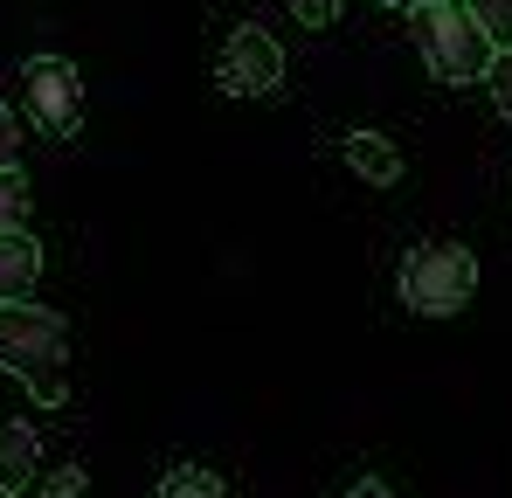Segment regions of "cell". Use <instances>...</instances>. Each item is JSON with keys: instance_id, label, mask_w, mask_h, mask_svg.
Returning a JSON list of instances; mask_svg holds the SVG:
<instances>
[{"instance_id": "1", "label": "cell", "mask_w": 512, "mask_h": 498, "mask_svg": "<svg viewBox=\"0 0 512 498\" xmlns=\"http://www.w3.org/2000/svg\"><path fill=\"white\" fill-rule=\"evenodd\" d=\"M63 360H70V326L49 305H14V298L0 305V367L21 374L35 388V402H63V388H70Z\"/></svg>"}, {"instance_id": "2", "label": "cell", "mask_w": 512, "mask_h": 498, "mask_svg": "<svg viewBox=\"0 0 512 498\" xmlns=\"http://www.w3.org/2000/svg\"><path fill=\"white\" fill-rule=\"evenodd\" d=\"M416 21V49H423V63L436 70L443 83H478L492 70V42H485V28L471 21V7L464 0H429V7H409Z\"/></svg>"}, {"instance_id": "3", "label": "cell", "mask_w": 512, "mask_h": 498, "mask_svg": "<svg viewBox=\"0 0 512 498\" xmlns=\"http://www.w3.org/2000/svg\"><path fill=\"white\" fill-rule=\"evenodd\" d=\"M478 291V256L464 243H416L402 256V305L416 319H450Z\"/></svg>"}, {"instance_id": "4", "label": "cell", "mask_w": 512, "mask_h": 498, "mask_svg": "<svg viewBox=\"0 0 512 498\" xmlns=\"http://www.w3.org/2000/svg\"><path fill=\"white\" fill-rule=\"evenodd\" d=\"M21 90H28V111H35V125H42L49 139H70V132H77V118H84V83H77V70H70L63 56L21 63Z\"/></svg>"}, {"instance_id": "5", "label": "cell", "mask_w": 512, "mask_h": 498, "mask_svg": "<svg viewBox=\"0 0 512 498\" xmlns=\"http://www.w3.org/2000/svg\"><path fill=\"white\" fill-rule=\"evenodd\" d=\"M222 90L229 97H263V90H277L284 83V49L263 35V28H236L229 35V49H222Z\"/></svg>"}, {"instance_id": "6", "label": "cell", "mask_w": 512, "mask_h": 498, "mask_svg": "<svg viewBox=\"0 0 512 498\" xmlns=\"http://www.w3.org/2000/svg\"><path fill=\"white\" fill-rule=\"evenodd\" d=\"M35 464H42L35 429H28V422H14V415H0V498L21 492V485L35 478Z\"/></svg>"}, {"instance_id": "7", "label": "cell", "mask_w": 512, "mask_h": 498, "mask_svg": "<svg viewBox=\"0 0 512 498\" xmlns=\"http://www.w3.org/2000/svg\"><path fill=\"white\" fill-rule=\"evenodd\" d=\"M346 166H353L367 187H395V180H402V153H395L381 132H367V125L346 132Z\"/></svg>"}, {"instance_id": "8", "label": "cell", "mask_w": 512, "mask_h": 498, "mask_svg": "<svg viewBox=\"0 0 512 498\" xmlns=\"http://www.w3.org/2000/svg\"><path fill=\"white\" fill-rule=\"evenodd\" d=\"M35 277H42V249H35V236L7 229V236H0V305H7V298H28Z\"/></svg>"}, {"instance_id": "9", "label": "cell", "mask_w": 512, "mask_h": 498, "mask_svg": "<svg viewBox=\"0 0 512 498\" xmlns=\"http://www.w3.org/2000/svg\"><path fill=\"white\" fill-rule=\"evenodd\" d=\"M160 498H229V485H222L215 471H201V464H173Z\"/></svg>"}, {"instance_id": "10", "label": "cell", "mask_w": 512, "mask_h": 498, "mask_svg": "<svg viewBox=\"0 0 512 498\" xmlns=\"http://www.w3.org/2000/svg\"><path fill=\"white\" fill-rule=\"evenodd\" d=\"M464 7H471V21L485 28L492 49H506V42H512V0H464Z\"/></svg>"}, {"instance_id": "11", "label": "cell", "mask_w": 512, "mask_h": 498, "mask_svg": "<svg viewBox=\"0 0 512 498\" xmlns=\"http://www.w3.org/2000/svg\"><path fill=\"white\" fill-rule=\"evenodd\" d=\"M21 222H28V180L7 166V173H0V236L21 229Z\"/></svg>"}, {"instance_id": "12", "label": "cell", "mask_w": 512, "mask_h": 498, "mask_svg": "<svg viewBox=\"0 0 512 498\" xmlns=\"http://www.w3.org/2000/svg\"><path fill=\"white\" fill-rule=\"evenodd\" d=\"M485 83H492V104H499V118L512 125V42L492 56V70H485Z\"/></svg>"}, {"instance_id": "13", "label": "cell", "mask_w": 512, "mask_h": 498, "mask_svg": "<svg viewBox=\"0 0 512 498\" xmlns=\"http://www.w3.org/2000/svg\"><path fill=\"white\" fill-rule=\"evenodd\" d=\"M42 498H90L84 471H49V485H42Z\"/></svg>"}, {"instance_id": "14", "label": "cell", "mask_w": 512, "mask_h": 498, "mask_svg": "<svg viewBox=\"0 0 512 498\" xmlns=\"http://www.w3.org/2000/svg\"><path fill=\"white\" fill-rule=\"evenodd\" d=\"M14 160H21V125H14V111L0 104V173H7Z\"/></svg>"}, {"instance_id": "15", "label": "cell", "mask_w": 512, "mask_h": 498, "mask_svg": "<svg viewBox=\"0 0 512 498\" xmlns=\"http://www.w3.org/2000/svg\"><path fill=\"white\" fill-rule=\"evenodd\" d=\"M291 14H298L305 28H326V21L340 14V0H291Z\"/></svg>"}, {"instance_id": "16", "label": "cell", "mask_w": 512, "mask_h": 498, "mask_svg": "<svg viewBox=\"0 0 512 498\" xmlns=\"http://www.w3.org/2000/svg\"><path fill=\"white\" fill-rule=\"evenodd\" d=\"M346 498H395V492H388V485H374V478H367V485H353V492H346Z\"/></svg>"}, {"instance_id": "17", "label": "cell", "mask_w": 512, "mask_h": 498, "mask_svg": "<svg viewBox=\"0 0 512 498\" xmlns=\"http://www.w3.org/2000/svg\"><path fill=\"white\" fill-rule=\"evenodd\" d=\"M388 7H429V0H388Z\"/></svg>"}]
</instances>
